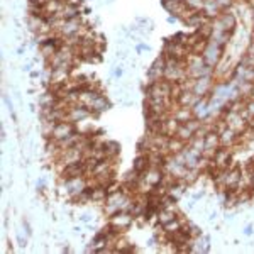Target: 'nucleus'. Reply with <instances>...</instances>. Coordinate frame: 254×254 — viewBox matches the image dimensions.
<instances>
[{
    "instance_id": "nucleus-16",
    "label": "nucleus",
    "mask_w": 254,
    "mask_h": 254,
    "mask_svg": "<svg viewBox=\"0 0 254 254\" xmlns=\"http://www.w3.org/2000/svg\"><path fill=\"white\" fill-rule=\"evenodd\" d=\"M219 19H220V22L224 24V29L227 31V32H234L236 31V27H237V17H236V14L231 9L220 12Z\"/></svg>"
},
{
    "instance_id": "nucleus-26",
    "label": "nucleus",
    "mask_w": 254,
    "mask_h": 254,
    "mask_svg": "<svg viewBox=\"0 0 254 254\" xmlns=\"http://www.w3.org/2000/svg\"><path fill=\"white\" fill-rule=\"evenodd\" d=\"M217 3H219L222 10H227V9H231V7L234 5L236 0H217Z\"/></svg>"
},
{
    "instance_id": "nucleus-19",
    "label": "nucleus",
    "mask_w": 254,
    "mask_h": 254,
    "mask_svg": "<svg viewBox=\"0 0 254 254\" xmlns=\"http://www.w3.org/2000/svg\"><path fill=\"white\" fill-rule=\"evenodd\" d=\"M198 100H200V97L195 95L193 90H185V92H182V95L178 97L176 104L182 105V107H191V109H193Z\"/></svg>"
},
{
    "instance_id": "nucleus-14",
    "label": "nucleus",
    "mask_w": 254,
    "mask_h": 254,
    "mask_svg": "<svg viewBox=\"0 0 254 254\" xmlns=\"http://www.w3.org/2000/svg\"><path fill=\"white\" fill-rule=\"evenodd\" d=\"M219 137H220V146L229 147V149H232V151L239 144V134H237L236 130H232L231 127H225L222 132L219 134Z\"/></svg>"
},
{
    "instance_id": "nucleus-6",
    "label": "nucleus",
    "mask_w": 254,
    "mask_h": 254,
    "mask_svg": "<svg viewBox=\"0 0 254 254\" xmlns=\"http://www.w3.org/2000/svg\"><path fill=\"white\" fill-rule=\"evenodd\" d=\"M224 119H225V122H227V127H231V129L236 130L237 134L244 132V130L248 129V126H249V122L243 117V114L234 112V110H227Z\"/></svg>"
},
{
    "instance_id": "nucleus-5",
    "label": "nucleus",
    "mask_w": 254,
    "mask_h": 254,
    "mask_svg": "<svg viewBox=\"0 0 254 254\" xmlns=\"http://www.w3.org/2000/svg\"><path fill=\"white\" fill-rule=\"evenodd\" d=\"M134 222V215L130 212H126V210H121V212H116L114 215H110V220L109 224L116 229L117 232H124L126 229L130 227V224Z\"/></svg>"
},
{
    "instance_id": "nucleus-3",
    "label": "nucleus",
    "mask_w": 254,
    "mask_h": 254,
    "mask_svg": "<svg viewBox=\"0 0 254 254\" xmlns=\"http://www.w3.org/2000/svg\"><path fill=\"white\" fill-rule=\"evenodd\" d=\"M202 56H203V60H205L207 66L215 68L217 64H219L220 61H222V56H224V48H222V46H219V44L214 43V41L208 39V44H207L205 51L202 53Z\"/></svg>"
},
{
    "instance_id": "nucleus-29",
    "label": "nucleus",
    "mask_w": 254,
    "mask_h": 254,
    "mask_svg": "<svg viewBox=\"0 0 254 254\" xmlns=\"http://www.w3.org/2000/svg\"><path fill=\"white\" fill-rule=\"evenodd\" d=\"M249 5H251V7H254V0H249Z\"/></svg>"
},
{
    "instance_id": "nucleus-27",
    "label": "nucleus",
    "mask_w": 254,
    "mask_h": 254,
    "mask_svg": "<svg viewBox=\"0 0 254 254\" xmlns=\"http://www.w3.org/2000/svg\"><path fill=\"white\" fill-rule=\"evenodd\" d=\"M251 232H253V227L251 225H248V227H246V236H249Z\"/></svg>"
},
{
    "instance_id": "nucleus-2",
    "label": "nucleus",
    "mask_w": 254,
    "mask_h": 254,
    "mask_svg": "<svg viewBox=\"0 0 254 254\" xmlns=\"http://www.w3.org/2000/svg\"><path fill=\"white\" fill-rule=\"evenodd\" d=\"M190 48L185 46L182 43H176L175 39H168L165 44V51H163V56L166 58H176V60H188L190 56Z\"/></svg>"
},
{
    "instance_id": "nucleus-12",
    "label": "nucleus",
    "mask_w": 254,
    "mask_h": 254,
    "mask_svg": "<svg viewBox=\"0 0 254 254\" xmlns=\"http://www.w3.org/2000/svg\"><path fill=\"white\" fill-rule=\"evenodd\" d=\"M214 90V76H200L195 80L193 93L200 98H205Z\"/></svg>"
},
{
    "instance_id": "nucleus-15",
    "label": "nucleus",
    "mask_w": 254,
    "mask_h": 254,
    "mask_svg": "<svg viewBox=\"0 0 254 254\" xmlns=\"http://www.w3.org/2000/svg\"><path fill=\"white\" fill-rule=\"evenodd\" d=\"M88 109H90V112H92L93 116H98V114H104L105 110L110 109V102H109V98L104 95V93H98V95L93 98L92 102H90Z\"/></svg>"
},
{
    "instance_id": "nucleus-11",
    "label": "nucleus",
    "mask_w": 254,
    "mask_h": 254,
    "mask_svg": "<svg viewBox=\"0 0 254 254\" xmlns=\"http://www.w3.org/2000/svg\"><path fill=\"white\" fill-rule=\"evenodd\" d=\"M232 153H234L232 149L220 146L219 149H217V153L214 154V158H212V165H214L215 168H219V170H225V168H229L232 163Z\"/></svg>"
},
{
    "instance_id": "nucleus-25",
    "label": "nucleus",
    "mask_w": 254,
    "mask_h": 254,
    "mask_svg": "<svg viewBox=\"0 0 254 254\" xmlns=\"http://www.w3.org/2000/svg\"><path fill=\"white\" fill-rule=\"evenodd\" d=\"M183 2L187 3V7H188L190 10H193V12H202L205 0H183Z\"/></svg>"
},
{
    "instance_id": "nucleus-8",
    "label": "nucleus",
    "mask_w": 254,
    "mask_h": 254,
    "mask_svg": "<svg viewBox=\"0 0 254 254\" xmlns=\"http://www.w3.org/2000/svg\"><path fill=\"white\" fill-rule=\"evenodd\" d=\"M83 20L81 17H76V19H69V20H64L63 24H61L60 31L56 32V34H60L61 38H69V36H78L81 27H83Z\"/></svg>"
},
{
    "instance_id": "nucleus-21",
    "label": "nucleus",
    "mask_w": 254,
    "mask_h": 254,
    "mask_svg": "<svg viewBox=\"0 0 254 254\" xmlns=\"http://www.w3.org/2000/svg\"><path fill=\"white\" fill-rule=\"evenodd\" d=\"M175 136L178 137V139H182V141L185 142V144H188V142H190L191 139L195 137V132H193L191 129H188L187 124H180V127L176 129V134H175Z\"/></svg>"
},
{
    "instance_id": "nucleus-28",
    "label": "nucleus",
    "mask_w": 254,
    "mask_h": 254,
    "mask_svg": "<svg viewBox=\"0 0 254 254\" xmlns=\"http://www.w3.org/2000/svg\"><path fill=\"white\" fill-rule=\"evenodd\" d=\"M251 15H253V27H254V7H251Z\"/></svg>"
},
{
    "instance_id": "nucleus-9",
    "label": "nucleus",
    "mask_w": 254,
    "mask_h": 254,
    "mask_svg": "<svg viewBox=\"0 0 254 254\" xmlns=\"http://www.w3.org/2000/svg\"><path fill=\"white\" fill-rule=\"evenodd\" d=\"M220 147V137L215 130H210L205 137H203V153L202 156L205 158H214V154L217 153V149Z\"/></svg>"
},
{
    "instance_id": "nucleus-18",
    "label": "nucleus",
    "mask_w": 254,
    "mask_h": 254,
    "mask_svg": "<svg viewBox=\"0 0 254 254\" xmlns=\"http://www.w3.org/2000/svg\"><path fill=\"white\" fill-rule=\"evenodd\" d=\"M171 116H173L180 124H185L187 121H190L191 117H195L193 109L191 107H182V105H176V107L171 110Z\"/></svg>"
},
{
    "instance_id": "nucleus-24",
    "label": "nucleus",
    "mask_w": 254,
    "mask_h": 254,
    "mask_svg": "<svg viewBox=\"0 0 254 254\" xmlns=\"http://www.w3.org/2000/svg\"><path fill=\"white\" fill-rule=\"evenodd\" d=\"M183 231H187L188 234H190V237H198V236H202V229L198 227L196 224L193 222H190V220H187L185 224H183Z\"/></svg>"
},
{
    "instance_id": "nucleus-7",
    "label": "nucleus",
    "mask_w": 254,
    "mask_h": 254,
    "mask_svg": "<svg viewBox=\"0 0 254 254\" xmlns=\"http://www.w3.org/2000/svg\"><path fill=\"white\" fill-rule=\"evenodd\" d=\"M76 130H78V127H76L73 122H68V121H61L58 124L55 126V129H53V134L49 139H55V141H63V139L69 137L71 134H75Z\"/></svg>"
},
{
    "instance_id": "nucleus-1",
    "label": "nucleus",
    "mask_w": 254,
    "mask_h": 254,
    "mask_svg": "<svg viewBox=\"0 0 254 254\" xmlns=\"http://www.w3.org/2000/svg\"><path fill=\"white\" fill-rule=\"evenodd\" d=\"M187 73L190 78H200V76H214V68L207 66L202 55H190L187 60Z\"/></svg>"
},
{
    "instance_id": "nucleus-17",
    "label": "nucleus",
    "mask_w": 254,
    "mask_h": 254,
    "mask_svg": "<svg viewBox=\"0 0 254 254\" xmlns=\"http://www.w3.org/2000/svg\"><path fill=\"white\" fill-rule=\"evenodd\" d=\"M56 17H61L64 20H69V19H76V17H81V9L76 3H71V2H66L63 7V10L60 12Z\"/></svg>"
},
{
    "instance_id": "nucleus-13",
    "label": "nucleus",
    "mask_w": 254,
    "mask_h": 254,
    "mask_svg": "<svg viewBox=\"0 0 254 254\" xmlns=\"http://www.w3.org/2000/svg\"><path fill=\"white\" fill-rule=\"evenodd\" d=\"M165 68H166V58L165 56H159V58L151 64L149 71H147V78L149 81H156L165 78Z\"/></svg>"
},
{
    "instance_id": "nucleus-4",
    "label": "nucleus",
    "mask_w": 254,
    "mask_h": 254,
    "mask_svg": "<svg viewBox=\"0 0 254 254\" xmlns=\"http://www.w3.org/2000/svg\"><path fill=\"white\" fill-rule=\"evenodd\" d=\"M92 116H93V114L90 112L88 107H85V105H81V104H75V105H71V107H68L66 121L73 122L75 126H78V124H81V122L87 121V119H90Z\"/></svg>"
},
{
    "instance_id": "nucleus-20",
    "label": "nucleus",
    "mask_w": 254,
    "mask_h": 254,
    "mask_svg": "<svg viewBox=\"0 0 254 254\" xmlns=\"http://www.w3.org/2000/svg\"><path fill=\"white\" fill-rule=\"evenodd\" d=\"M202 12H203V15H207L208 19H215L220 15L222 9H220V5L217 3V0H205Z\"/></svg>"
},
{
    "instance_id": "nucleus-22",
    "label": "nucleus",
    "mask_w": 254,
    "mask_h": 254,
    "mask_svg": "<svg viewBox=\"0 0 254 254\" xmlns=\"http://www.w3.org/2000/svg\"><path fill=\"white\" fill-rule=\"evenodd\" d=\"M102 146H104L107 158H117L119 153H121V144L116 141H104L102 142Z\"/></svg>"
},
{
    "instance_id": "nucleus-30",
    "label": "nucleus",
    "mask_w": 254,
    "mask_h": 254,
    "mask_svg": "<svg viewBox=\"0 0 254 254\" xmlns=\"http://www.w3.org/2000/svg\"><path fill=\"white\" fill-rule=\"evenodd\" d=\"M251 98H254V87H253V92H251Z\"/></svg>"
},
{
    "instance_id": "nucleus-23",
    "label": "nucleus",
    "mask_w": 254,
    "mask_h": 254,
    "mask_svg": "<svg viewBox=\"0 0 254 254\" xmlns=\"http://www.w3.org/2000/svg\"><path fill=\"white\" fill-rule=\"evenodd\" d=\"M149 168V161H147V156L144 153H139L137 158L134 159V165H132V170H136L137 173H144V171Z\"/></svg>"
},
{
    "instance_id": "nucleus-10",
    "label": "nucleus",
    "mask_w": 254,
    "mask_h": 254,
    "mask_svg": "<svg viewBox=\"0 0 254 254\" xmlns=\"http://www.w3.org/2000/svg\"><path fill=\"white\" fill-rule=\"evenodd\" d=\"M163 178H165V170L158 166H149L147 170L142 173V180L149 188H154L158 185H161Z\"/></svg>"
}]
</instances>
